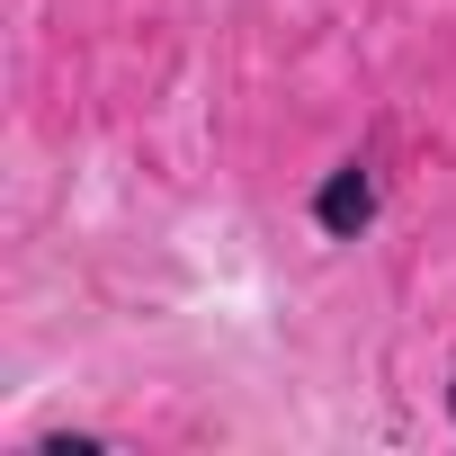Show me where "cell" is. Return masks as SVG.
<instances>
[{
    "instance_id": "6da1fadb",
    "label": "cell",
    "mask_w": 456,
    "mask_h": 456,
    "mask_svg": "<svg viewBox=\"0 0 456 456\" xmlns=\"http://www.w3.org/2000/svg\"><path fill=\"white\" fill-rule=\"evenodd\" d=\"M367 215H376V170H367V161H340V170H331V188L314 197V224L340 242V233H358Z\"/></svg>"
},
{
    "instance_id": "7a4b0ae2",
    "label": "cell",
    "mask_w": 456,
    "mask_h": 456,
    "mask_svg": "<svg viewBox=\"0 0 456 456\" xmlns=\"http://www.w3.org/2000/svg\"><path fill=\"white\" fill-rule=\"evenodd\" d=\"M447 411H456V385H447Z\"/></svg>"
}]
</instances>
